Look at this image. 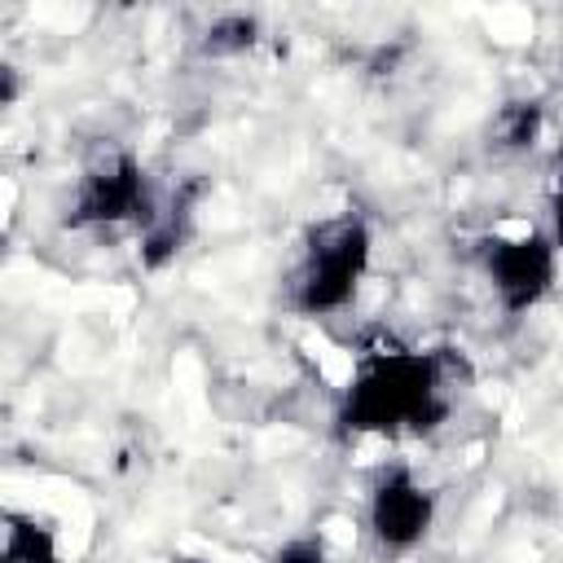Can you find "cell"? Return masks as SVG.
<instances>
[{
    "mask_svg": "<svg viewBox=\"0 0 563 563\" xmlns=\"http://www.w3.org/2000/svg\"><path fill=\"white\" fill-rule=\"evenodd\" d=\"M453 369H462V361L449 347H365L339 391V427L361 440L427 435L453 413Z\"/></svg>",
    "mask_w": 563,
    "mask_h": 563,
    "instance_id": "obj_1",
    "label": "cell"
},
{
    "mask_svg": "<svg viewBox=\"0 0 563 563\" xmlns=\"http://www.w3.org/2000/svg\"><path fill=\"white\" fill-rule=\"evenodd\" d=\"M374 264V229L365 211L343 207L317 216L286 268V308L299 317H339L356 303Z\"/></svg>",
    "mask_w": 563,
    "mask_h": 563,
    "instance_id": "obj_2",
    "label": "cell"
},
{
    "mask_svg": "<svg viewBox=\"0 0 563 563\" xmlns=\"http://www.w3.org/2000/svg\"><path fill=\"white\" fill-rule=\"evenodd\" d=\"M158 194L145 176V163L136 150L106 141L97 145L70 185L66 198V229H114V224H145Z\"/></svg>",
    "mask_w": 563,
    "mask_h": 563,
    "instance_id": "obj_3",
    "label": "cell"
},
{
    "mask_svg": "<svg viewBox=\"0 0 563 563\" xmlns=\"http://www.w3.org/2000/svg\"><path fill=\"white\" fill-rule=\"evenodd\" d=\"M559 246L545 229H493L479 242V273L488 282V295L497 299L501 317L519 321L537 312L554 286H559Z\"/></svg>",
    "mask_w": 563,
    "mask_h": 563,
    "instance_id": "obj_4",
    "label": "cell"
},
{
    "mask_svg": "<svg viewBox=\"0 0 563 563\" xmlns=\"http://www.w3.org/2000/svg\"><path fill=\"white\" fill-rule=\"evenodd\" d=\"M435 515H440V501L409 462H387L374 471L365 493V532L383 559L413 554L431 537Z\"/></svg>",
    "mask_w": 563,
    "mask_h": 563,
    "instance_id": "obj_5",
    "label": "cell"
},
{
    "mask_svg": "<svg viewBox=\"0 0 563 563\" xmlns=\"http://www.w3.org/2000/svg\"><path fill=\"white\" fill-rule=\"evenodd\" d=\"M198 194H202V185H176L167 198L154 202L150 220L136 229V233H141L136 255H141V264H145L150 273L167 268V264L185 251V242L194 238V224H198Z\"/></svg>",
    "mask_w": 563,
    "mask_h": 563,
    "instance_id": "obj_6",
    "label": "cell"
},
{
    "mask_svg": "<svg viewBox=\"0 0 563 563\" xmlns=\"http://www.w3.org/2000/svg\"><path fill=\"white\" fill-rule=\"evenodd\" d=\"M0 563H66L57 528L35 510H4L0 523Z\"/></svg>",
    "mask_w": 563,
    "mask_h": 563,
    "instance_id": "obj_7",
    "label": "cell"
},
{
    "mask_svg": "<svg viewBox=\"0 0 563 563\" xmlns=\"http://www.w3.org/2000/svg\"><path fill=\"white\" fill-rule=\"evenodd\" d=\"M541 106L537 101H510V106H501L497 110V119H493V150H501V154H523V150H532L537 145V136H541Z\"/></svg>",
    "mask_w": 563,
    "mask_h": 563,
    "instance_id": "obj_8",
    "label": "cell"
},
{
    "mask_svg": "<svg viewBox=\"0 0 563 563\" xmlns=\"http://www.w3.org/2000/svg\"><path fill=\"white\" fill-rule=\"evenodd\" d=\"M255 40H260L255 18H246V13H224V18H216V22L207 26L202 53H207V57H242Z\"/></svg>",
    "mask_w": 563,
    "mask_h": 563,
    "instance_id": "obj_9",
    "label": "cell"
},
{
    "mask_svg": "<svg viewBox=\"0 0 563 563\" xmlns=\"http://www.w3.org/2000/svg\"><path fill=\"white\" fill-rule=\"evenodd\" d=\"M268 563H330V545L321 532H299V537H286Z\"/></svg>",
    "mask_w": 563,
    "mask_h": 563,
    "instance_id": "obj_10",
    "label": "cell"
},
{
    "mask_svg": "<svg viewBox=\"0 0 563 563\" xmlns=\"http://www.w3.org/2000/svg\"><path fill=\"white\" fill-rule=\"evenodd\" d=\"M545 207H550V224H545V233L554 238V246H559V255H563V145L554 150V158H550V176H545Z\"/></svg>",
    "mask_w": 563,
    "mask_h": 563,
    "instance_id": "obj_11",
    "label": "cell"
},
{
    "mask_svg": "<svg viewBox=\"0 0 563 563\" xmlns=\"http://www.w3.org/2000/svg\"><path fill=\"white\" fill-rule=\"evenodd\" d=\"M0 75H4V97H0V101H4V106H13V101H18V66H9V62H4V66H0Z\"/></svg>",
    "mask_w": 563,
    "mask_h": 563,
    "instance_id": "obj_12",
    "label": "cell"
}]
</instances>
